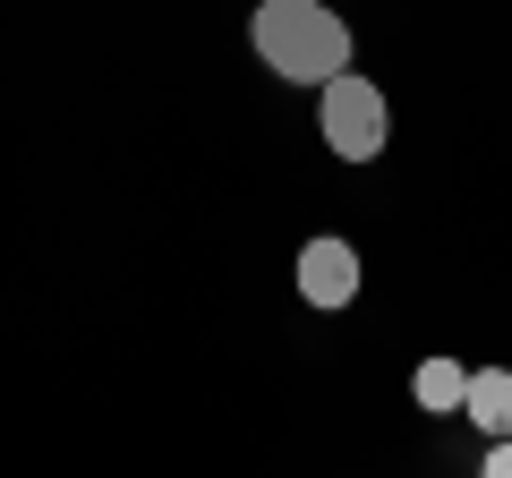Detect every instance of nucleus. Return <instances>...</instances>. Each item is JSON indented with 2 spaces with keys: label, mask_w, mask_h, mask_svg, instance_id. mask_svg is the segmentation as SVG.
Here are the masks:
<instances>
[{
  "label": "nucleus",
  "mask_w": 512,
  "mask_h": 478,
  "mask_svg": "<svg viewBox=\"0 0 512 478\" xmlns=\"http://www.w3.org/2000/svg\"><path fill=\"white\" fill-rule=\"evenodd\" d=\"M461 419H470L478 436H512V368H470V385H461Z\"/></svg>",
  "instance_id": "nucleus-4"
},
{
  "label": "nucleus",
  "mask_w": 512,
  "mask_h": 478,
  "mask_svg": "<svg viewBox=\"0 0 512 478\" xmlns=\"http://www.w3.org/2000/svg\"><path fill=\"white\" fill-rule=\"evenodd\" d=\"M248 43H256V60L274 77H291V86H325V77L350 69V26L333 18L325 0H256Z\"/></svg>",
  "instance_id": "nucleus-1"
},
{
  "label": "nucleus",
  "mask_w": 512,
  "mask_h": 478,
  "mask_svg": "<svg viewBox=\"0 0 512 478\" xmlns=\"http://www.w3.org/2000/svg\"><path fill=\"white\" fill-rule=\"evenodd\" d=\"M487 478H512V436H487Z\"/></svg>",
  "instance_id": "nucleus-6"
},
{
  "label": "nucleus",
  "mask_w": 512,
  "mask_h": 478,
  "mask_svg": "<svg viewBox=\"0 0 512 478\" xmlns=\"http://www.w3.org/2000/svg\"><path fill=\"white\" fill-rule=\"evenodd\" d=\"M461 385H470V368H461V359H419V376H410L419 410H461Z\"/></svg>",
  "instance_id": "nucleus-5"
},
{
  "label": "nucleus",
  "mask_w": 512,
  "mask_h": 478,
  "mask_svg": "<svg viewBox=\"0 0 512 478\" xmlns=\"http://www.w3.org/2000/svg\"><path fill=\"white\" fill-rule=\"evenodd\" d=\"M316 137H325L342 163H376L384 137H393V111H384V86L376 77H325L316 86Z\"/></svg>",
  "instance_id": "nucleus-2"
},
{
  "label": "nucleus",
  "mask_w": 512,
  "mask_h": 478,
  "mask_svg": "<svg viewBox=\"0 0 512 478\" xmlns=\"http://www.w3.org/2000/svg\"><path fill=\"white\" fill-rule=\"evenodd\" d=\"M299 299L308 308H350L359 299V248L350 239H308L299 248Z\"/></svg>",
  "instance_id": "nucleus-3"
}]
</instances>
